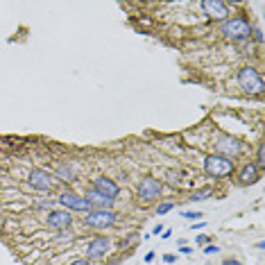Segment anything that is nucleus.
Masks as SVG:
<instances>
[{
  "label": "nucleus",
  "mask_w": 265,
  "mask_h": 265,
  "mask_svg": "<svg viewBox=\"0 0 265 265\" xmlns=\"http://www.w3.org/2000/svg\"><path fill=\"white\" fill-rule=\"evenodd\" d=\"M265 165V145L263 143H258V150H256V168H263Z\"/></svg>",
  "instance_id": "f3484780"
},
{
  "label": "nucleus",
  "mask_w": 265,
  "mask_h": 265,
  "mask_svg": "<svg viewBox=\"0 0 265 265\" xmlns=\"http://www.w3.org/2000/svg\"><path fill=\"white\" fill-rule=\"evenodd\" d=\"M59 204L64 206L66 211H82V213H86V211H91V202L86 200V197H79L75 195V193H61L59 195Z\"/></svg>",
  "instance_id": "9d476101"
},
{
  "label": "nucleus",
  "mask_w": 265,
  "mask_h": 265,
  "mask_svg": "<svg viewBox=\"0 0 265 265\" xmlns=\"http://www.w3.org/2000/svg\"><path fill=\"white\" fill-rule=\"evenodd\" d=\"M238 86H240L247 96H260L265 84H263L260 73L254 66H242V68L238 70Z\"/></svg>",
  "instance_id": "f03ea898"
},
{
  "label": "nucleus",
  "mask_w": 265,
  "mask_h": 265,
  "mask_svg": "<svg viewBox=\"0 0 265 265\" xmlns=\"http://www.w3.org/2000/svg\"><path fill=\"white\" fill-rule=\"evenodd\" d=\"M211 195H213V188L202 186V188H197V191H193L188 200H191V202H202V200H206V197H211Z\"/></svg>",
  "instance_id": "dca6fc26"
},
{
  "label": "nucleus",
  "mask_w": 265,
  "mask_h": 265,
  "mask_svg": "<svg viewBox=\"0 0 265 265\" xmlns=\"http://www.w3.org/2000/svg\"><path fill=\"white\" fill-rule=\"evenodd\" d=\"M154 251H147V254H145V260H147V263H150V260H154Z\"/></svg>",
  "instance_id": "cd10ccee"
},
{
  "label": "nucleus",
  "mask_w": 265,
  "mask_h": 265,
  "mask_svg": "<svg viewBox=\"0 0 265 265\" xmlns=\"http://www.w3.org/2000/svg\"><path fill=\"white\" fill-rule=\"evenodd\" d=\"M233 170H236V163H233L231 159L220 156V154H209L204 159V172L213 179L229 177V174H233Z\"/></svg>",
  "instance_id": "7ed1b4c3"
},
{
  "label": "nucleus",
  "mask_w": 265,
  "mask_h": 265,
  "mask_svg": "<svg viewBox=\"0 0 265 265\" xmlns=\"http://www.w3.org/2000/svg\"><path fill=\"white\" fill-rule=\"evenodd\" d=\"M222 265H242V263H240L238 258H224V263H222Z\"/></svg>",
  "instance_id": "5701e85b"
},
{
  "label": "nucleus",
  "mask_w": 265,
  "mask_h": 265,
  "mask_svg": "<svg viewBox=\"0 0 265 265\" xmlns=\"http://www.w3.org/2000/svg\"><path fill=\"white\" fill-rule=\"evenodd\" d=\"M184 218L191 220V222H195V220H202V213H200V211H186V213H184Z\"/></svg>",
  "instance_id": "a211bd4d"
},
{
  "label": "nucleus",
  "mask_w": 265,
  "mask_h": 265,
  "mask_svg": "<svg viewBox=\"0 0 265 265\" xmlns=\"http://www.w3.org/2000/svg\"><path fill=\"white\" fill-rule=\"evenodd\" d=\"M179 251H182V254H186V256L193 254V249H191V247H186V245H182V249H179Z\"/></svg>",
  "instance_id": "393cba45"
},
{
  "label": "nucleus",
  "mask_w": 265,
  "mask_h": 265,
  "mask_svg": "<svg viewBox=\"0 0 265 265\" xmlns=\"http://www.w3.org/2000/svg\"><path fill=\"white\" fill-rule=\"evenodd\" d=\"M28 184L34 188V191H41V193H48V191H52L55 188V177H52L50 172H46V170H41V168H34L32 172H30V177H28Z\"/></svg>",
  "instance_id": "6e6552de"
},
{
  "label": "nucleus",
  "mask_w": 265,
  "mask_h": 265,
  "mask_svg": "<svg viewBox=\"0 0 265 265\" xmlns=\"http://www.w3.org/2000/svg\"><path fill=\"white\" fill-rule=\"evenodd\" d=\"M84 197L91 202L93 209H109L111 211V206H114V200H109V197H102L100 193H96V191H89Z\"/></svg>",
  "instance_id": "4468645a"
},
{
  "label": "nucleus",
  "mask_w": 265,
  "mask_h": 265,
  "mask_svg": "<svg viewBox=\"0 0 265 265\" xmlns=\"http://www.w3.org/2000/svg\"><path fill=\"white\" fill-rule=\"evenodd\" d=\"M206 242H209V238L206 236H197V245H206Z\"/></svg>",
  "instance_id": "a878e982"
},
{
  "label": "nucleus",
  "mask_w": 265,
  "mask_h": 265,
  "mask_svg": "<svg viewBox=\"0 0 265 265\" xmlns=\"http://www.w3.org/2000/svg\"><path fill=\"white\" fill-rule=\"evenodd\" d=\"M68 265H91V260L89 258H75L73 263H68Z\"/></svg>",
  "instance_id": "4be33fe9"
},
{
  "label": "nucleus",
  "mask_w": 265,
  "mask_h": 265,
  "mask_svg": "<svg viewBox=\"0 0 265 265\" xmlns=\"http://www.w3.org/2000/svg\"><path fill=\"white\" fill-rule=\"evenodd\" d=\"M39 209H48V206H52V202H39Z\"/></svg>",
  "instance_id": "bb28decb"
},
{
  "label": "nucleus",
  "mask_w": 265,
  "mask_h": 265,
  "mask_svg": "<svg viewBox=\"0 0 265 265\" xmlns=\"http://www.w3.org/2000/svg\"><path fill=\"white\" fill-rule=\"evenodd\" d=\"M220 32H222L224 39H229V41H247V39L251 37V25L247 19H242V16H236V19H227L222 21V25H220Z\"/></svg>",
  "instance_id": "f257e3e1"
},
{
  "label": "nucleus",
  "mask_w": 265,
  "mask_h": 265,
  "mask_svg": "<svg viewBox=\"0 0 265 265\" xmlns=\"http://www.w3.org/2000/svg\"><path fill=\"white\" fill-rule=\"evenodd\" d=\"M91 191L100 193L102 197H109V200H114V202H116V197L120 195V186L114 182V179H109V177H96V179H93Z\"/></svg>",
  "instance_id": "f8f14e48"
},
{
  "label": "nucleus",
  "mask_w": 265,
  "mask_h": 265,
  "mask_svg": "<svg viewBox=\"0 0 265 265\" xmlns=\"http://www.w3.org/2000/svg\"><path fill=\"white\" fill-rule=\"evenodd\" d=\"M215 152H218L220 156H224V159L233 161L242 152V145H240L238 138L229 136V134H220V136L215 138Z\"/></svg>",
  "instance_id": "423d86ee"
},
{
  "label": "nucleus",
  "mask_w": 265,
  "mask_h": 265,
  "mask_svg": "<svg viewBox=\"0 0 265 265\" xmlns=\"http://www.w3.org/2000/svg\"><path fill=\"white\" fill-rule=\"evenodd\" d=\"M82 222L91 229H109L118 222V213L109 209H91L84 213Z\"/></svg>",
  "instance_id": "20e7f679"
},
{
  "label": "nucleus",
  "mask_w": 265,
  "mask_h": 265,
  "mask_svg": "<svg viewBox=\"0 0 265 265\" xmlns=\"http://www.w3.org/2000/svg\"><path fill=\"white\" fill-rule=\"evenodd\" d=\"M258 179H260V170L256 168V163H245L240 170H238V184H240V186L256 184Z\"/></svg>",
  "instance_id": "ddd939ff"
},
{
  "label": "nucleus",
  "mask_w": 265,
  "mask_h": 265,
  "mask_svg": "<svg viewBox=\"0 0 265 265\" xmlns=\"http://www.w3.org/2000/svg\"><path fill=\"white\" fill-rule=\"evenodd\" d=\"M163 260H165V263H174V260H177V256H174V254H165Z\"/></svg>",
  "instance_id": "b1692460"
},
{
  "label": "nucleus",
  "mask_w": 265,
  "mask_h": 265,
  "mask_svg": "<svg viewBox=\"0 0 265 265\" xmlns=\"http://www.w3.org/2000/svg\"><path fill=\"white\" fill-rule=\"evenodd\" d=\"M46 224L50 229L64 231V229H68L70 224H73V215H70V211H66V209H55V211L50 209L46 215Z\"/></svg>",
  "instance_id": "9b49d317"
},
{
  "label": "nucleus",
  "mask_w": 265,
  "mask_h": 265,
  "mask_svg": "<svg viewBox=\"0 0 265 265\" xmlns=\"http://www.w3.org/2000/svg\"><path fill=\"white\" fill-rule=\"evenodd\" d=\"M55 174L61 179V182H73V177H75V174H73V168H70L68 163H59V165H57Z\"/></svg>",
  "instance_id": "2eb2a0df"
},
{
  "label": "nucleus",
  "mask_w": 265,
  "mask_h": 265,
  "mask_svg": "<svg viewBox=\"0 0 265 265\" xmlns=\"http://www.w3.org/2000/svg\"><path fill=\"white\" fill-rule=\"evenodd\" d=\"M200 7L204 10V14L209 16L211 21H227V16H229V7H227V3H222V0H202L200 3Z\"/></svg>",
  "instance_id": "1a4fd4ad"
},
{
  "label": "nucleus",
  "mask_w": 265,
  "mask_h": 265,
  "mask_svg": "<svg viewBox=\"0 0 265 265\" xmlns=\"http://www.w3.org/2000/svg\"><path fill=\"white\" fill-rule=\"evenodd\" d=\"M170 209H172V204H170V202H163V204H159V206H156V215H163V213H168Z\"/></svg>",
  "instance_id": "6ab92c4d"
},
{
  "label": "nucleus",
  "mask_w": 265,
  "mask_h": 265,
  "mask_svg": "<svg viewBox=\"0 0 265 265\" xmlns=\"http://www.w3.org/2000/svg\"><path fill=\"white\" fill-rule=\"evenodd\" d=\"M251 34H254L256 43H263V30L260 28H251Z\"/></svg>",
  "instance_id": "aec40b11"
},
{
  "label": "nucleus",
  "mask_w": 265,
  "mask_h": 265,
  "mask_svg": "<svg viewBox=\"0 0 265 265\" xmlns=\"http://www.w3.org/2000/svg\"><path fill=\"white\" fill-rule=\"evenodd\" d=\"M161 231H163V224H156V227H154V231H152V233H156V236H159Z\"/></svg>",
  "instance_id": "c85d7f7f"
},
{
  "label": "nucleus",
  "mask_w": 265,
  "mask_h": 265,
  "mask_svg": "<svg viewBox=\"0 0 265 265\" xmlns=\"http://www.w3.org/2000/svg\"><path fill=\"white\" fill-rule=\"evenodd\" d=\"M109 251H111V240L107 236H98L86 245V258L89 260H102V258L109 256Z\"/></svg>",
  "instance_id": "0eeeda50"
},
{
  "label": "nucleus",
  "mask_w": 265,
  "mask_h": 265,
  "mask_svg": "<svg viewBox=\"0 0 265 265\" xmlns=\"http://www.w3.org/2000/svg\"><path fill=\"white\" fill-rule=\"evenodd\" d=\"M161 191H163V186H161V182L156 177H143L141 182H138L136 186V195L141 202H154L161 197Z\"/></svg>",
  "instance_id": "39448f33"
},
{
  "label": "nucleus",
  "mask_w": 265,
  "mask_h": 265,
  "mask_svg": "<svg viewBox=\"0 0 265 265\" xmlns=\"http://www.w3.org/2000/svg\"><path fill=\"white\" fill-rule=\"evenodd\" d=\"M218 251H220L218 245H206V247H204V254H209V256H211V254H218Z\"/></svg>",
  "instance_id": "412c9836"
}]
</instances>
